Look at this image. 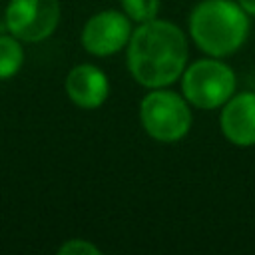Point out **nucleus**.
<instances>
[{
  "instance_id": "obj_1",
  "label": "nucleus",
  "mask_w": 255,
  "mask_h": 255,
  "mask_svg": "<svg viewBox=\"0 0 255 255\" xmlns=\"http://www.w3.org/2000/svg\"><path fill=\"white\" fill-rule=\"evenodd\" d=\"M126 60L135 84L147 90L169 88L189 64L187 36L169 20L141 22L131 32Z\"/></svg>"
},
{
  "instance_id": "obj_5",
  "label": "nucleus",
  "mask_w": 255,
  "mask_h": 255,
  "mask_svg": "<svg viewBox=\"0 0 255 255\" xmlns=\"http://www.w3.org/2000/svg\"><path fill=\"white\" fill-rule=\"evenodd\" d=\"M60 0H8L4 8L6 32L24 44L48 40L60 26Z\"/></svg>"
},
{
  "instance_id": "obj_8",
  "label": "nucleus",
  "mask_w": 255,
  "mask_h": 255,
  "mask_svg": "<svg viewBox=\"0 0 255 255\" xmlns=\"http://www.w3.org/2000/svg\"><path fill=\"white\" fill-rule=\"evenodd\" d=\"M64 90L74 106L82 110H96L104 106L110 96V80L102 68L94 64H78L68 72Z\"/></svg>"
},
{
  "instance_id": "obj_9",
  "label": "nucleus",
  "mask_w": 255,
  "mask_h": 255,
  "mask_svg": "<svg viewBox=\"0 0 255 255\" xmlns=\"http://www.w3.org/2000/svg\"><path fill=\"white\" fill-rule=\"evenodd\" d=\"M24 42L12 36L10 32L0 34V82L12 80L24 66Z\"/></svg>"
},
{
  "instance_id": "obj_10",
  "label": "nucleus",
  "mask_w": 255,
  "mask_h": 255,
  "mask_svg": "<svg viewBox=\"0 0 255 255\" xmlns=\"http://www.w3.org/2000/svg\"><path fill=\"white\" fill-rule=\"evenodd\" d=\"M124 14L131 20V22H149L153 18H157L159 8H161V0H120Z\"/></svg>"
},
{
  "instance_id": "obj_2",
  "label": "nucleus",
  "mask_w": 255,
  "mask_h": 255,
  "mask_svg": "<svg viewBox=\"0 0 255 255\" xmlns=\"http://www.w3.org/2000/svg\"><path fill=\"white\" fill-rule=\"evenodd\" d=\"M249 18L237 0H199L189 14V36L203 54L227 58L247 42Z\"/></svg>"
},
{
  "instance_id": "obj_4",
  "label": "nucleus",
  "mask_w": 255,
  "mask_h": 255,
  "mask_svg": "<svg viewBox=\"0 0 255 255\" xmlns=\"http://www.w3.org/2000/svg\"><path fill=\"white\" fill-rule=\"evenodd\" d=\"M181 94L197 110H217L237 92V76L221 58H201L185 66Z\"/></svg>"
},
{
  "instance_id": "obj_7",
  "label": "nucleus",
  "mask_w": 255,
  "mask_h": 255,
  "mask_svg": "<svg viewBox=\"0 0 255 255\" xmlns=\"http://www.w3.org/2000/svg\"><path fill=\"white\" fill-rule=\"evenodd\" d=\"M219 129L237 147L255 145V92H235L221 106Z\"/></svg>"
},
{
  "instance_id": "obj_12",
  "label": "nucleus",
  "mask_w": 255,
  "mask_h": 255,
  "mask_svg": "<svg viewBox=\"0 0 255 255\" xmlns=\"http://www.w3.org/2000/svg\"><path fill=\"white\" fill-rule=\"evenodd\" d=\"M237 2H239V6H241L249 16L255 18V0H237Z\"/></svg>"
},
{
  "instance_id": "obj_6",
  "label": "nucleus",
  "mask_w": 255,
  "mask_h": 255,
  "mask_svg": "<svg viewBox=\"0 0 255 255\" xmlns=\"http://www.w3.org/2000/svg\"><path fill=\"white\" fill-rule=\"evenodd\" d=\"M131 32V20L124 14V10L108 8L92 14L86 20L80 32V42L88 54L96 58H108L128 48Z\"/></svg>"
},
{
  "instance_id": "obj_11",
  "label": "nucleus",
  "mask_w": 255,
  "mask_h": 255,
  "mask_svg": "<svg viewBox=\"0 0 255 255\" xmlns=\"http://www.w3.org/2000/svg\"><path fill=\"white\" fill-rule=\"evenodd\" d=\"M58 255H102V249L90 239L74 237V239H66L58 247Z\"/></svg>"
},
{
  "instance_id": "obj_3",
  "label": "nucleus",
  "mask_w": 255,
  "mask_h": 255,
  "mask_svg": "<svg viewBox=\"0 0 255 255\" xmlns=\"http://www.w3.org/2000/svg\"><path fill=\"white\" fill-rule=\"evenodd\" d=\"M137 114L143 131L159 143L181 141L193 126L191 104L183 98V94L167 88L149 90L141 98Z\"/></svg>"
}]
</instances>
